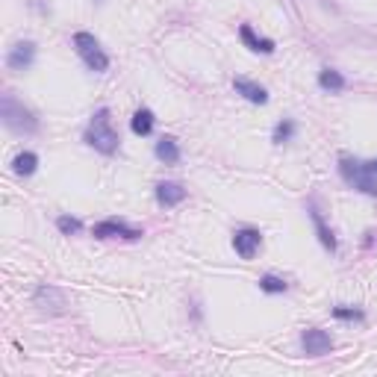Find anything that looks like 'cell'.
<instances>
[{
    "label": "cell",
    "instance_id": "1",
    "mask_svg": "<svg viewBox=\"0 0 377 377\" xmlns=\"http://www.w3.org/2000/svg\"><path fill=\"white\" fill-rule=\"evenodd\" d=\"M86 145L88 147H95L97 154H106V156H112L118 151V133L112 130V112H109L106 106H101L97 112L92 115V121H88L86 127Z\"/></svg>",
    "mask_w": 377,
    "mask_h": 377
},
{
    "label": "cell",
    "instance_id": "2",
    "mask_svg": "<svg viewBox=\"0 0 377 377\" xmlns=\"http://www.w3.org/2000/svg\"><path fill=\"white\" fill-rule=\"evenodd\" d=\"M339 174L351 188H356V192L377 197V171L372 168V162H360V160H351V156H342Z\"/></svg>",
    "mask_w": 377,
    "mask_h": 377
},
{
    "label": "cell",
    "instance_id": "3",
    "mask_svg": "<svg viewBox=\"0 0 377 377\" xmlns=\"http://www.w3.org/2000/svg\"><path fill=\"white\" fill-rule=\"evenodd\" d=\"M0 118H3L6 130H12V133H21L24 136V133H36L38 130L36 115L29 112L24 104H18L15 95H3V97H0Z\"/></svg>",
    "mask_w": 377,
    "mask_h": 377
},
{
    "label": "cell",
    "instance_id": "4",
    "mask_svg": "<svg viewBox=\"0 0 377 377\" xmlns=\"http://www.w3.org/2000/svg\"><path fill=\"white\" fill-rule=\"evenodd\" d=\"M71 45H74V51H77V56L83 59V62L92 68V71H106L109 68V56L104 53V47H101V42L92 36V33H74V38H71Z\"/></svg>",
    "mask_w": 377,
    "mask_h": 377
},
{
    "label": "cell",
    "instance_id": "5",
    "mask_svg": "<svg viewBox=\"0 0 377 377\" xmlns=\"http://www.w3.org/2000/svg\"><path fill=\"white\" fill-rule=\"evenodd\" d=\"M33 304H36L45 315H62V313L68 310L65 292L59 289V286H53V283H42V286H38L36 295H33Z\"/></svg>",
    "mask_w": 377,
    "mask_h": 377
},
{
    "label": "cell",
    "instance_id": "6",
    "mask_svg": "<svg viewBox=\"0 0 377 377\" xmlns=\"http://www.w3.org/2000/svg\"><path fill=\"white\" fill-rule=\"evenodd\" d=\"M301 348L306 356H324V354L333 351V339L327 330H321V327H310V330L301 333Z\"/></svg>",
    "mask_w": 377,
    "mask_h": 377
},
{
    "label": "cell",
    "instance_id": "7",
    "mask_svg": "<svg viewBox=\"0 0 377 377\" xmlns=\"http://www.w3.org/2000/svg\"><path fill=\"white\" fill-rule=\"evenodd\" d=\"M92 236L95 239H138V236H145V233L136 230V227H127L124 221H118V218H106V221L92 227Z\"/></svg>",
    "mask_w": 377,
    "mask_h": 377
},
{
    "label": "cell",
    "instance_id": "8",
    "mask_svg": "<svg viewBox=\"0 0 377 377\" xmlns=\"http://www.w3.org/2000/svg\"><path fill=\"white\" fill-rule=\"evenodd\" d=\"M260 245H263V233L254 230V227H242V230L233 233V247L242 260H254L256 251H260Z\"/></svg>",
    "mask_w": 377,
    "mask_h": 377
},
{
    "label": "cell",
    "instance_id": "9",
    "mask_svg": "<svg viewBox=\"0 0 377 377\" xmlns=\"http://www.w3.org/2000/svg\"><path fill=\"white\" fill-rule=\"evenodd\" d=\"M36 59V45L33 42H18L12 51L6 53V65L12 68V71H27L29 65H33Z\"/></svg>",
    "mask_w": 377,
    "mask_h": 377
},
{
    "label": "cell",
    "instance_id": "10",
    "mask_svg": "<svg viewBox=\"0 0 377 377\" xmlns=\"http://www.w3.org/2000/svg\"><path fill=\"white\" fill-rule=\"evenodd\" d=\"M186 201V188L180 183H171V180H162V183H156V204L160 206H177V204H183Z\"/></svg>",
    "mask_w": 377,
    "mask_h": 377
},
{
    "label": "cell",
    "instance_id": "11",
    "mask_svg": "<svg viewBox=\"0 0 377 377\" xmlns=\"http://www.w3.org/2000/svg\"><path fill=\"white\" fill-rule=\"evenodd\" d=\"M154 154H156V160L165 162V165H177V162H180V145H177L174 136H162L160 142H156Z\"/></svg>",
    "mask_w": 377,
    "mask_h": 377
},
{
    "label": "cell",
    "instance_id": "12",
    "mask_svg": "<svg viewBox=\"0 0 377 377\" xmlns=\"http://www.w3.org/2000/svg\"><path fill=\"white\" fill-rule=\"evenodd\" d=\"M239 38H242L247 47H251V51H256V53H274V42H271V38L256 36L251 24H242V27H239Z\"/></svg>",
    "mask_w": 377,
    "mask_h": 377
},
{
    "label": "cell",
    "instance_id": "13",
    "mask_svg": "<svg viewBox=\"0 0 377 377\" xmlns=\"http://www.w3.org/2000/svg\"><path fill=\"white\" fill-rule=\"evenodd\" d=\"M233 88H236V95H242L245 101H251V104H260V106L269 104V92L251 80H233Z\"/></svg>",
    "mask_w": 377,
    "mask_h": 377
},
{
    "label": "cell",
    "instance_id": "14",
    "mask_svg": "<svg viewBox=\"0 0 377 377\" xmlns=\"http://www.w3.org/2000/svg\"><path fill=\"white\" fill-rule=\"evenodd\" d=\"M310 218H313V224H315V233H319V242L327 247V251H336V236H333V230L324 224V218H321V212L315 210V206H310Z\"/></svg>",
    "mask_w": 377,
    "mask_h": 377
},
{
    "label": "cell",
    "instance_id": "15",
    "mask_svg": "<svg viewBox=\"0 0 377 377\" xmlns=\"http://www.w3.org/2000/svg\"><path fill=\"white\" fill-rule=\"evenodd\" d=\"M36 168H38V156L33 151H24V154H18L15 160H12V171L18 177H29V174H36Z\"/></svg>",
    "mask_w": 377,
    "mask_h": 377
},
{
    "label": "cell",
    "instance_id": "16",
    "mask_svg": "<svg viewBox=\"0 0 377 377\" xmlns=\"http://www.w3.org/2000/svg\"><path fill=\"white\" fill-rule=\"evenodd\" d=\"M154 112L151 109H138V112L133 115V121H130V127H133V133L136 136H151L154 133Z\"/></svg>",
    "mask_w": 377,
    "mask_h": 377
},
{
    "label": "cell",
    "instance_id": "17",
    "mask_svg": "<svg viewBox=\"0 0 377 377\" xmlns=\"http://www.w3.org/2000/svg\"><path fill=\"white\" fill-rule=\"evenodd\" d=\"M319 86L324 88V92H342L345 86V77L339 74V71H333V68H324V71L319 74Z\"/></svg>",
    "mask_w": 377,
    "mask_h": 377
},
{
    "label": "cell",
    "instance_id": "18",
    "mask_svg": "<svg viewBox=\"0 0 377 377\" xmlns=\"http://www.w3.org/2000/svg\"><path fill=\"white\" fill-rule=\"evenodd\" d=\"M260 289L265 295H283L286 289H289V283H286L283 277H277V274H263L260 277Z\"/></svg>",
    "mask_w": 377,
    "mask_h": 377
},
{
    "label": "cell",
    "instance_id": "19",
    "mask_svg": "<svg viewBox=\"0 0 377 377\" xmlns=\"http://www.w3.org/2000/svg\"><path fill=\"white\" fill-rule=\"evenodd\" d=\"M292 136H295V121H289V118H286V121H280V124L274 127L271 142H274V145H286Z\"/></svg>",
    "mask_w": 377,
    "mask_h": 377
},
{
    "label": "cell",
    "instance_id": "20",
    "mask_svg": "<svg viewBox=\"0 0 377 377\" xmlns=\"http://www.w3.org/2000/svg\"><path fill=\"white\" fill-rule=\"evenodd\" d=\"M333 319H339V321H363L365 319V313L363 310H354V306H333Z\"/></svg>",
    "mask_w": 377,
    "mask_h": 377
},
{
    "label": "cell",
    "instance_id": "21",
    "mask_svg": "<svg viewBox=\"0 0 377 377\" xmlns=\"http://www.w3.org/2000/svg\"><path fill=\"white\" fill-rule=\"evenodd\" d=\"M56 227H59V230H62L65 236H74V233L83 230V224L77 221V218H71V215H59V218H56Z\"/></svg>",
    "mask_w": 377,
    "mask_h": 377
},
{
    "label": "cell",
    "instance_id": "22",
    "mask_svg": "<svg viewBox=\"0 0 377 377\" xmlns=\"http://www.w3.org/2000/svg\"><path fill=\"white\" fill-rule=\"evenodd\" d=\"M372 168H374V171H377V160H372Z\"/></svg>",
    "mask_w": 377,
    "mask_h": 377
}]
</instances>
